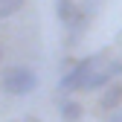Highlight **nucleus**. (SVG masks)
Segmentation results:
<instances>
[{
	"label": "nucleus",
	"mask_w": 122,
	"mask_h": 122,
	"mask_svg": "<svg viewBox=\"0 0 122 122\" xmlns=\"http://www.w3.org/2000/svg\"><path fill=\"white\" fill-rule=\"evenodd\" d=\"M58 113H61L64 122H79V119L84 116V108H81L76 99H61V102H58Z\"/></svg>",
	"instance_id": "obj_5"
},
{
	"label": "nucleus",
	"mask_w": 122,
	"mask_h": 122,
	"mask_svg": "<svg viewBox=\"0 0 122 122\" xmlns=\"http://www.w3.org/2000/svg\"><path fill=\"white\" fill-rule=\"evenodd\" d=\"M38 87V73L26 64H12L0 73V90L9 96H29Z\"/></svg>",
	"instance_id": "obj_1"
},
{
	"label": "nucleus",
	"mask_w": 122,
	"mask_h": 122,
	"mask_svg": "<svg viewBox=\"0 0 122 122\" xmlns=\"http://www.w3.org/2000/svg\"><path fill=\"white\" fill-rule=\"evenodd\" d=\"M23 3H26V0H0V20L18 15V12L23 9Z\"/></svg>",
	"instance_id": "obj_6"
},
{
	"label": "nucleus",
	"mask_w": 122,
	"mask_h": 122,
	"mask_svg": "<svg viewBox=\"0 0 122 122\" xmlns=\"http://www.w3.org/2000/svg\"><path fill=\"white\" fill-rule=\"evenodd\" d=\"M105 122H122V108H116V111H111V116L105 119Z\"/></svg>",
	"instance_id": "obj_7"
},
{
	"label": "nucleus",
	"mask_w": 122,
	"mask_h": 122,
	"mask_svg": "<svg viewBox=\"0 0 122 122\" xmlns=\"http://www.w3.org/2000/svg\"><path fill=\"white\" fill-rule=\"evenodd\" d=\"M3 55H6V47H3V41H0V61H3Z\"/></svg>",
	"instance_id": "obj_8"
},
{
	"label": "nucleus",
	"mask_w": 122,
	"mask_h": 122,
	"mask_svg": "<svg viewBox=\"0 0 122 122\" xmlns=\"http://www.w3.org/2000/svg\"><path fill=\"white\" fill-rule=\"evenodd\" d=\"M55 18L70 32V44L79 41L81 29H87V23H90V15L76 3V0H55Z\"/></svg>",
	"instance_id": "obj_2"
},
{
	"label": "nucleus",
	"mask_w": 122,
	"mask_h": 122,
	"mask_svg": "<svg viewBox=\"0 0 122 122\" xmlns=\"http://www.w3.org/2000/svg\"><path fill=\"white\" fill-rule=\"evenodd\" d=\"M102 108H105V111L122 108V79H116V81H111L108 87H105V93H102Z\"/></svg>",
	"instance_id": "obj_4"
},
{
	"label": "nucleus",
	"mask_w": 122,
	"mask_h": 122,
	"mask_svg": "<svg viewBox=\"0 0 122 122\" xmlns=\"http://www.w3.org/2000/svg\"><path fill=\"white\" fill-rule=\"evenodd\" d=\"M105 61V55L102 52H96V55H87V58H81L79 64H73L64 76H61V84H58V90L61 93H76V90H84V81H87V76L93 73L99 64Z\"/></svg>",
	"instance_id": "obj_3"
},
{
	"label": "nucleus",
	"mask_w": 122,
	"mask_h": 122,
	"mask_svg": "<svg viewBox=\"0 0 122 122\" xmlns=\"http://www.w3.org/2000/svg\"><path fill=\"white\" fill-rule=\"evenodd\" d=\"M23 122H41V119H35V116H26V119H23Z\"/></svg>",
	"instance_id": "obj_9"
}]
</instances>
